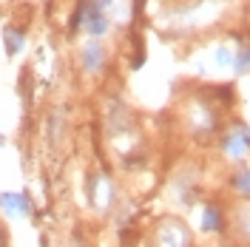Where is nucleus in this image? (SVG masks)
<instances>
[{
    "label": "nucleus",
    "instance_id": "nucleus-7",
    "mask_svg": "<svg viewBox=\"0 0 250 247\" xmlns=\"http://www.w3.org/2000/svg\"><path fill=\"white\" fill-rule=\"evenodd\" d=\"M6 43H9V51L15 54L17 48H20V43H23V34L15 31V29H9V31H6Z\"/></svg>",
    "mask_w": 250,
    "mask_h": 247
},
{
    "label": "nucleus",
    "instance_id": "nucleus-8",
    "mask_svg": "<svg viewBox=\"0 0 250 247\" xmlns=\"http://www.w3.org/2000/svg\"><path fill=\"white\" fill-rule=\"evenodd\" d=\"M0 247H6V233H3V227H0Z\"/></svg>",
    "mask_w": 250,
    "mask_h": 247
},
{
    "label": "nucleus",
    "instance_id": "nucleus-2",
    "mask_svg": "<svg viewBox=\"0 0 250 247\" xmlns=\"http://www.w3.org/2000/svg\"><path fill=\"white\" fill-rule=\"evenodd\" d=\"M154 247H193V236L182 219L165 216L154 230Z\"/></svg>",
    "mask_w": 250,
    "mask_h": 247
},
{
    "label": "nucleus",
    "instance_id": "nucleus-6",
    "mask_svg": "<svg viewBox=\"0 0 250 247\" xmlns=\"http://www.w3.org/2000/svg\"><path fill=\"white\" fill-rule=\"evenodd\" d=\"M83 57H85V68H88V71H100V68H103V62H105L103 46H97V43H88L85 51H83Z\"/></svg>",
    "mask_w": 250,
    "mask_h": 247
},
{
    "label": "nucleus",
    "instance_id": "nucleus-1",
    "mask_svg": "<svg viewBox=\"0 0 250 247\" xmlns=\"http://www.w3.org/2000/svg\"><path fill=\"white\" fill-rule=\"evenodd\" d=\"M230 222V210L216 199H208L199 205V219H196V230L202 236H225Z\"/></svg>",
    "mask_w": 250,
    "mask_h": 247
},
{
    "label": "nucleus",
    "instance_id": "nucleus-4",
    "mask_svg": "<svg viewBox=\"0 0 250 247\" xmlns=\"http://www.w3.org/2000/svg\"><path fill=\"white\" fill-rule=\"evenodd\" d=\"M34 205L26 193H0V213H6L9 219H26L31 216Z\"/></svg>",
    "mask_w": 250,
    "mask_h": 247
},
{
    "label": "nucleus",
    "instance_id": "nucleus-3",
    "mask_svg": "<svg viewBox=\"0 0 250 247\" xmlns=\"http://www.w3.org/2000/svg\"><path fill=\"white\" fill-rule=\"evenodd\" d=\"M219 148H222V154L228 156L230 162H236V165H245V159L250 156V128H245V125H236L233 131H228V134L222 137Z\"/></svg>",
    "mask_w": 250,
    "mask_h": 247
},
{
    "label": "nucleus",
    "instance_id": "nucleus-9",
    "mask_svg": "<svg viewBox=\"0 0 250 247\" xmlns=\"http://www.w3.org/2000/svg\"><path fill=\"white\" fill-rule=\"evenodd\" d=\"M0 142H3V139H0Z\"/></svg>",
    "mask_w": 250,
    "mask_h": 247
},
{
    "label": "nucleus",
    "instance_id": "nucleus-5",
    "mask_svg": "<svg viewBox=\"0 0 250 247\" xmlns=\"http://www.w3.org/2000/svg\"><path fill=\"white\" fill-rule=\"evenodd\" d=\"M228 187H230V193H233L239 202H250V168L239 165V168L230 173Z\"/></svg>",
    "mask_w": 250,
    "mask_h": 247
}]
</instances>
